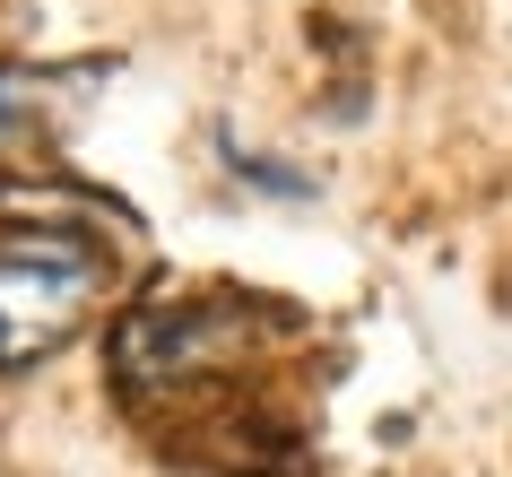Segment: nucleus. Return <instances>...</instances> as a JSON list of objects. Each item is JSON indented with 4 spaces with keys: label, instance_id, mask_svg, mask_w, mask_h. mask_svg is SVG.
I'll use <instances>...</instances> for the list:
<instances>
[{
    "label": "nucleus",
    "instance_id": "1",
    "mask_svg": "<svg viewBox=\"0 0 512 477\" xmlns=\"http://www.w3.org/2000/svg\"><path fill=\"white\" fill-rule=\"evenodd\" d=\"M105 287L113 261L79 226H9L0 235V373L70 347L87 313L105 304Z\"/></svg>",
    "mask_w": 512,
    "mask_h": 477
},
{
    "label": "nucleus",
    "instance_id": "3",
    "mask_svg": "<svg viewBox=\"0 0 512 477\" xmlns=\"http://www.w3.org/2000/svg\"><path fill=\"white\" fill-rule=\"evenodd\" d=\"M235 174L261 183V191H278V200H304V191H313V174H278V157H235Z\"/></svg>",
    "mask_w": 512,
    "mask_h": 477
},
{
    "label": "nucleus",
    "instance_id": "2",
    "mask_svg": "<svg viewBox=\"0 0 512 477\" xmlns=\"http://www.w3.org/2000/svg\"><path fill=\"white\" fill-rule=\"evenodd\" d=\"M105 79V70H0V157H18L70 113V87Z\"/></svg>",
    "mask_w": 512,
    "mask_h": 477
}]
</instances>
